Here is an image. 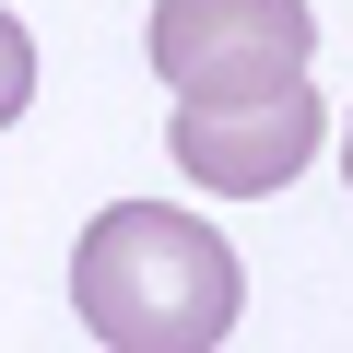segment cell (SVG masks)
<instances>
[{
    "label": "cell",
    "mask_w": 353,
    "mask_h": 353,
    "mask_svg": "<svg viewBox=\"0 0 353 353\" xmlns=\"http://www.w3.org/2000/svg\"><path fill=\"white\" fill-rule=\"evenodd\" d=\"M341 176H353V118H341Z\"/></svg>",
    "instance_id": "5b68a950"
},
{
    "label": "cell",
    "mask_w": 353,
    "mask_h": 353,
    "mask_svg": "<svg viewBox=\"0 0 353 353\" xmlns=\"http://www.w3.org/2000/svg\"><path fill=\"white\" fill-rule=\"evenodd\" d=\"M318 141H330L318 83L236 94V106H176V130H165L176 176H189V189H224V201H271V189H294V176L318 165Z\"/></svg>",
    "instance_id": "3957f363"
},
{
    "label": "cell",
    "mask_w": 353,
    "mask_h": 353,
    "mask_svg": "<svg viewBox=\"0 0 353 353\" xmlns=\"http://www.w3.org/2000/svg\"><path fill=\"white\" fill-rule=\"evenodd\" d=\"M71 306L106 353H212L248 306L236 248L176 201H106L71 248Z\"/></svg>",
    "instance_id": "6da1fadb"
},
{
    "label": "cell",
    "mask_w": 353,
    "mask_h": 353,
    "mask_svg": "<svg viewBox=\"0 0 353 353\" xmlns=\"http://www.w3.org/2000/svg\"><path fill=\"white\" fill-rule=\"evenodd\" d=\"M24 94H36V36H24L12 12H0V130L24 118Z\"/></svg>",
    "instance_id": "277c9868"
},
{
    "label": "cell",
    "mask_w": 353,
    "mask_h": 353,
    "mask_svg": "<svg viewBox=\"0 0 353 353\" xmlns=\"http://www.w3.org/2000/svg\"><path fill=\"white\" fill-rule=\"evenodd\" d=\"M153 71L176 106H236V94H283L318 59V12L306 0H153Z\"/></svg>",
    "instance_id": "7a4b0ae2"
}]
</instances>
